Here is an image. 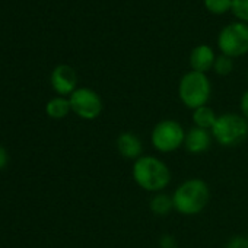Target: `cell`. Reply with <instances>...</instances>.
I'll use <instances>...</instances> for the list:
<instances>
[{"mask_svg":"<svg viewBox=\"0 0 248 248\" xmlns=\"http://www.w3.org/2000/svg\"><path fill=\"white\" fill-rule=\"evenodd\" d=\"M133 181L148 193H161L171 183V170L158 156L143 155L133 162L132 167Z\"/></svg>","mask_w":248,"mask_h":248,"instance_id":"cell-1","label":"cell"},{"mask_svg":"<svg viewBox=\"0 0 248 248\" xmlns=\"http://www.w3.org/2000/svg\"><path fill=\"white\" fill-rule=\"evenodd\" d=\"M172 202L177 213L183 216H196L207 207L210 202V188L202 178H188L175 188Z\"/></svg>","mask_w":248,"mask_h":248,"instance_id":"cell-2","label":"cell"},{"mask_svg":"<svg viewBox=\"0 0 248 248\" xmlns=\"http://www.w3.org/2000/svg\"><path fill=\"white\" fill-rule=\"evenodd\" d=\"M210 133L217 145L223 148H233L245 142L248 138V121L242 114L223 112L217 115Z\"/></svg>","mask_w":248,"mask_h":248,"instance_id":"cell-3","label":"cell"},{"mask_svg":"<svg viewBox=\"0 0 248 248\" xmlns=\"http://www.w3.org/2000/svg\"><path fill=\"white\" fill-rule=\"evenodd\" d=\"M212 95V83L206 73L190 70L178 82V98L188 109L207 105Z\"/></svg>","mask_w":248,"mask_h":248,"instance_id":"cell-4","label":"cell"},{"mask_svg":"<svg viewBox=\"0 0 248 248\" xmlns=\"http://www.w3.org/2000/svg\"><path fill=\"white\" fill-rule=\"evenodd\" d=\"M186 129L181 123L172 118L158 121L151 132V143L155 151L161 154H172L184 146Z\"/></svg>","mask_w":248,"mask_h":248,"instance_id":"cell-5","label":"cell"},{"mask_svg":"<svg viewBox=\"0 0 248 248\" xmlns=\"http://www.w3.org/2000/svg\"><path fill=\"white\" fill-rule=\"evenodd\" d=\"M217 47L222 54L236 59L248 53V24L232 22L223 27L217 35Z\"/></svg>","mask_w":248,"mask_h":248,"instance_id":"cell-6","label":"cell"},{"mask_svg":"<svg viewBox=\"0 0 248 248\" xmlns=\"http://www.w3.org/2000/svg\"><path fill=\"white\" fill-rule=\"evenodd\" d=\"M72 112H75L82 120H95L101 115L104 109V102L98 92L91 88H78L70 96Z\"/></svg>","mask_w":248,"mask_h":248,"instance_id":"cell-7","label":"cell"},{"mask_svg":"<svg viewBox=\"0 0 248 248\" xmlns=\"http://www.w3.org/2000/svg\"><path fill=\"white\" fill-rule=\"evenodd\" d=\"M50 82L53 89L60 95V96H66V95H72L78 88V75L75 72V69L69 64H59L54 67V70L51 72L50 76Z\"/></svg>","mask_w":248,"mask_h":248,"instance_id":"cell-8","label":"cell"},{"mask_svg":"<svg viewBox=\"0 0 248 248\" xmlns=\"http://www.w3.org/2000/svg\"><path fill=\"white\" fill-rule=\"evenodd\" d=\"M115 148L124 159L136 161L143 156V143L140 138L133 132H123L115 140Z\"/></svg>","mask_w":248,"mask_h":248,"instance_id":"cell-9","label":"cell"},{"mask_svg":"<svg viewBox=\"0 0 248 248\" xmlns=\"http://www.w3.org/2000/svg\"><path fill=\"white\" fill-rule=\"evenodd\" d=\"M212 140L213 138L210 130L193 126L191 129H188V132H186L184 148L190 155H202L209 151Z\"/></svg>","mask_w":248,"mask_h":248,"instance_id":"cell-10","label":"cell"},{"mask_svg":"<svg viewBox=\"0 0 248 248\" xmlns=\"http://www.w3.org/2000/svg\"><path fill=\"white\" fill-rule=\"evenodd\" d=\"M215 60H216L215 51L207 44H200L194 47L190 53V66L191 70L194 72L207 73L209 70L213 69Z\"/></svg>","mask_w":248,"mask_h":248,"instance_id":"cell-11","label":"cell"},{"mask_svg":"<svg viewBox=\"0 0 248 248\" xmlns=\"http://www.w3.org/2000/svg\"><path fill=\"white\" fill-rule=\"evenodd\" d=\"M149 209L156 216H167L174 210L172 194H167L164 191L155 193L149 200Z\"/></svg>","mask_w":248,"mask_h":248,"instance_id":"cell-12","label":"cell"},{"mask_svg":"<svg viewBox=\"0 0 248 248\" xmlns=\"http://www.w3.org/2000/svg\"><path fill=\"white\" fill-rule=\"evenodd\" d=\"M216 118H217V114L209 105H203V107L193 109V124L196 127L212 130V127L216 123Z\"/></svg>","mask_w":248,"mask_h":248,"instance_id":"cell-13","label":"cell"},{"mask_svg":"<svg viewBox=\"0 0 248 248\" xmlns=\"http://www.w3.org/2000/svg\"><path fill=\"white\" fill-rule=\"evenodd\" d=\"M72 111L70 107V101L66 96H56L53 99H50L46 105V112L50 118L54 120H62L66 115H69V112Z\"/></svg>","mask_w":248,"mask_h":248,"instance_id":"cell-14","label":"cell"},{"mask_svg":"<svg viewBox=\"0 0 248 248\" xmlns=\"http://www.w3.org/2000/svg\"><path fill=\"white\" fill-rule=\"evenodd\" d=\"M213 70L219 76H228V75H231L232 70H233V59L232 57H228L225 54L217 56L216 60H215V64H213Z\"/></svg>","mask_w":248,"mask_h":248,"instance_id":"cell-15","label":"cell"},{"mask_svg":"<svg viewBox=\"0 0 248 248\" xmlns=\"http://www.w3.org/2000/svg\"><path fill=\"white\" fill-rule=\"evenodd\" d=\"M204 8L213 15H223L232 9V0H204Z\"/></svg>","mask_w":248,"mask_h":248,"instance_id":"cell-16","label":"cell"},{"mask_svg":"<svg viewBox=\"0 0 248 248\" xmlns=\"http://www.w3.org/2000/svg\"><path fill=\"white\" fill-rule=\"evenodd\" d=\"M231 12L239 19V22L248 24V0H232Z\"/></svg>","mask_w":248,"mask_h":248,"instance_id":"cell-17","label":"cell"},{"mask_svg":"<svg viewBox=\"0 0 248 248\" xmlns=\"http://www.w3.org/2000/svg\"><path fill=\"white\" fill-rule=\"evenodd\" d=\"M225 248H248V238L242 235H235L226 242Z\"/></svg>","mask_w":248,"mask_h":248,"instance_id":"cell-18","label":"cell"},{"mask_svg":"<svg viewBox=\"0 0 248 248\" xmlns=\"http://www.w3.org/2000/svg\"><path fill=\"white\" fill-rule=\"evenodd\" d=\"M239 108H241L242 117L248 121V89L242 93V96L239 99Z\"/></svg>","mask_w":248,"mask_h":248,"instance_id":"cell-19","label":"cell"},{"mask_svg":"<svg viewBox=\"0 0 248 248\" xmlns=\"http://www.w3.org/2000/svg\"><path fill=\"white\" fill-rule=\"evenodd\" d=\"M159 245H161V248H175L177 245H175V239H174V236H171V235H162L161 236V239H159Z\"/></svg>","mask_w":248,"mask_h":248,"instance_id":"cell-20","label":"cell"},{"mask_svg":"<svg viewBox=\"0 0 248 248\" xmlns=\"http://www.w3.org/2000/svg\"><path fill=\"white\" fill-rule=\"evenodd\" d=\"M9 162V155H8V151L3 148V146H0V170H3Z\"/></svg>","mask_w":248,"mask_h":248,"instance_id":"cell-21","label":"cell"},{"mask_svg":"<svg viewBox=\"0 0 248 248\" xmlns=\"http://www.w3.org/2000/svg\"><path fill=\"white\" fill-rule=\"evenodd\" d=\"M247 238H248V235H247Z\"/></svg>","mask_w":248,"mask_h":248,"instance_id":"cell-22","label":"cell"},{"mask_svg":"<svg viewBox=\"0 0 248 248\" xmlns=\"http://www.w3.org/2000/svg\"><path fill=\"white\" fill-rule=\"evenodd\" d=\"M175 248H178V247H175Z\"/></svg>","mask_w":248,"mask_h":248,"instance_id":"cell-23","label":"cell"}]
</instances>
